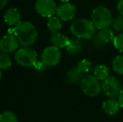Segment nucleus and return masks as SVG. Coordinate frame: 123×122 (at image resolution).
<instances>
[{
	"label": "nucleus",
	"instance_id": "nucleus-1",
	"mask_svg": "<svg viewBox=\"0 0 123 122\" xmlns=\"http://www.w3.org/2000/svg\"><path fill=\"white\" fill-rule=\"evenodd\" d=\"M14 35L18 43L24 47H30L35 43L38 37V31L30 22H20L14 28Z\"/></svg>",
	"mask_w": 123,
	"mask_h": 122
},
{
	"label": "nucleus",
	"instance_id": "nucleus-2",
	"mask_svg": "<svg viewBox=\"0 0 123 122\" xmlns=\"http://www.w3.org/2000/svg\"><path fill=\"white\" fill-rule=\"evenodd\" d=\"M70 33L78 39H91L95 35L96 27L87 18H78L70 24Z\"/></svg>",
	"mask_w": 123,
	"mask_h": 122
},
{
	"label": "nucleus",
	"instance_id": "nucleus-3",
	"mask_svg": "<svg viewBox=\"0 0 123 122\" xmlns=\"http://www.w3.org/2000/svg\"><path fill=\"white\" fill-rule=\"evenodd\" d=\"M91 21L96 29L109 28L113 21L111 12L105 7L99 6L91 13Z\"/></svg>",
	"mask_w": 123,
	"mask_h": 122
},
{
	"label": "nucleus",
	"instance_id": "nucleus-4",
	"mask_svg": "<svg viewBox=\"0 0 123 122\" xmlns=\"http://www.w3.org/2000/svg\"><path fill=\"white\" fill-rule=\"evenodd\" d=\"M93 75H86L80 82L81 91L89 97H96L102 90L101 84Z\"/></svg>",
	"mask_w": 123,
	"mask_h": 122
},
{
	"label": "nucleus",
	"instance_id": "nucleus-5",
	"mask_svg": "<svg viewBox=\"0 0 123 122\" xmlns=\"http://www.w3.org/2000/svg\"><path fill=\"white\" fill-rule=\"evenodd\" d=\"M16 63L25 67H31L37 63V53L29 47H24L17 49L14 54Z\"/></svg>",
	"mask_w": 123,
	"mask_h": 122
},
{
	"label": "nucleus",
	"instance_id": "nucleus-6",
	"mask_svg": "<svg viewBox=\"0 0 123 122\" xmlns=\"http://www.w3.org/2000/svg\"><path fill=\"white\" fill-rule=\"evenodd\" d=\"M102 91L109 98H118L122 91V85L120 80L114 76H109L101 82Z\"/></svg>",
	"mask_w": 123,
	"mask_h": 122
},
{
	"label": "nucleus",
	"instance_id": "nucleus-7",
	"mask_svg": "<svg viewBox=\"0 0 123 122\" xmlns=\"http://www.w3.org/2000/svg\"><path fill=\"white\" fill-rule=\"evenodd\" d=\"M61 59L60 49L55 46H49L43 50L41 54V61L45 66L53 67L57 65Z\"/></svg>",
	"mask_w": 123,
	"mask_h": 122
},
{
	"label": "nucleus",
	"instance_id": "nucleus-8",
	"mask_svg": "<svg viewBox=\"0 0 123 122\" xmlns=\"http://www.w3.org/2000/svg\"><path fill=\"white\" fill-rule=\"evenodd\" d=\"M35 9L39 15L44 18H51L56 13L57 7L54 0H37Z\"/></svg>",
	"mask_w": 123,
	"mask_h": 122
},
{
	"label": "nucleus",
	"instance_id": "nucleus-9",
	"mask_svg": "<svg viewBox=\"0 0 123 122\" xmlns=\"http://www.w3.org/2000/svg\"><path fill=\"white\" fill-rule=\"evenodd\" d=\"M18 40L13 34L5 35L0 39V50L5 54L14 52L18 47Z\"/></svg>",
	"mask_w": 123,
	"mask_h": 122
},
{
	"label": "nucleus",
	"instance_id": "nucleus-10",
	"mask_svg": "<svg viewBox=\"0 0 123 122\" xmlns=\"http://www.w3.org/2000/svg\"><path fill=\"white\" fill-rule=\"evenodd\" d=\"M76 13V8L70 3H64L57 8V17L61 21H69L73 19Z\"/></svg>",
	"mask_w": 123,
	"mask_h": 122
},
{
	"label": "nucleus",
	"instance_id": "nucleus-11",
	"mask_svg": "<svg viewBox=\"0 0 123 122\" xmlns=\"http://www.w3.org/2000/svg\"><path fill=\"white\" fill-rule=\"evenodd\" d=\"M4 21L8 25L11 26H16L17 24L20 23L21 19V15L18 10L15 8H10L6 10L4 13Z\"/></svg>",
	"mask_w": 123,
	"mask_h": 122
},
{
	"label": "nucleus",
	"instance_id": "nucleus-12",
	"mask_svg": "<svg viewBox=\"0 0 123 122\" xmlns=\"http://www.w3.org/2000/svg\"><path fill=\"white\" fill-rule=\"evenodd\" d=\"M120 104H119L118 99H116L114 98H109L108 99L104 101L102 104V109L106 113L107 115L110 116H114L119 111V108H120Z\"/></svg>",
	"mask_w": 123,
	"mask_h": 122
},
{
	"label": "nucleus",
	"instance_id": "nucleus-13",
	"mask_svg": "<svg viewBox=\"0 0 123 122\" xmlns=\"http://www.w3.org/2000/svg\"><path fill=\"white\" fill-rule=\"evenodd\" d=\"M69 40H70V39H68L65 35L59 32L52 34L49 38V41L52 45L59 48V49L66 47L69 43Z\"/></svg>",
	"mask_w": 123,
	"mask_h": 122
},
{
	"label": "nucleus",
	"instance_id": "nucleus-14",
	"mask_svg": "<svg viewBox=\"0 0 123 122\" xmlns=\"http://www.w3.org/2000/svg\"><path fill=\"white\" fill-rule=\"evenodd\" d=\"M66 51L70 54H78L81 53L84 49V44L81 42L80 39H70L67 46L65 47Z\"/></svg>",
	"mask_w": 123,
	"mask_h": 122
},
{
	"label": "nucleus",
	"instance_id": "nucleus-15",
	"mask_svg": "<svg viewBox=\"0 0 123 122\" xmlns=\"http://www.w3.org/2000/svg\"><path fill=\"white\" fill-rule=\"evenodd\" d=\"M85 76L83 73H81L79 70L75 67L70 69L66 74V80L70 84H76L80 82L82 78Z\"/></svg>",
	"mask_w": 123,
	"mask_h": 122
},
{
	"label": "nucleus",
	"instance_id": "nucleus-16",
	"mask_svg": "<svg viewBox=\"0 0 123 122\" xmlns=\"http://www.w3.org/2000/svg\"><path fill=\"white\" fill-rule=\"evenodd\" d=\"M109 74H110L109 68L105 64H99L93 70V75L100 81H103L107 77H109Z\"/></svg>",
	"mask_w": 123,
	"mask_h": 122
},
{
	"label": "nucleus",
	"instance_id": "nucleus-17",
	"mask_svg": "<svg viewBox=\"0 0 123 122\" xmlns=\"http://www.w3.org/2000/svg\"><path fill=\"white\" fill-rule=\"evenodd\" d=\"M97 36V38L101 41L102 43H104L105 44H106L107 43L113 42L114 40V34L111 29H109V28L107 29H103L99 30V32L96 34Z\"/></svg>",
	"mask_w": 123,
	"mask_h": 122
},
{
	"label": "nucleus",
	"instance_id": "nucleus-18",
	"mask_svg": "<svg viewBox=\"0 0 123 122\" xmlns=\"http://www.w3.org/2000/svg\"><path fill=\"white\" fill-rule=\"evenodd\" d=\"M47 27L52 34L54 33H58L62 28V23L61 20L58 17H51L49 18V21L47 23Z\"/></svg>",
	"mask_w": 123,
	"mask_h": 122
},
{
	"label": "nucleus",
	"instance_id": "nucleus-19",
	"mask_svg": "<svg viewBox=\"0 0 123 122\" xmlns=\"http://www.w3.org/2000/svg\"><path fill=\"white\" fill-rule=\"evenodd\" d=\"M112 69L116 73L123 75V55H118L112 61Z\"/></svg>",
	"mask_w": 123,
	"mask_h": 122
},
{
	"label": "nucleus",
	"instance_id": "nucleus-20",
	"mask_svg": "<svg viewBox=\"0 0 123 122\" xmlns=\"http://www.w3.org/2000/svg\"><path fill=\"white\" fill-rule=\"evenodd\" d=\"M0 122H18V120L13 111L5 110L0 115Z\"/></svg>",
	"mask_w": 123,
	"mask_h": 122
},
{
	"label": "nucleus",
	"instance_id": "nucleus-21",
	"mask_svg": "<svg viewBox=\"0 0 123 122\" xmlns=\"http://www.w3.org/2000/svg\"><path fill=\"white\" fill-rule=\"evenodd\" d=\"M12 66V59L8 54H0V69L1 70H8Z\"/></svg>",
	"mask_w": 123,
	"mask_h": 122
},
{
	"label": "nucleus",
	"instance_id": "nucleus-22",
	"mask_svg": "<svg viewBox=\"0 0 123 122\" xmlns=\"http://www.w3.org/2000/svg\"><path fill=\"white\" fill-rule=\"evenodd\" d=\"M91 67V62L86 59H82V60L79 61L77 64H76V68H77L81 73L84 74V75H86V74H87L88 72H89Z\"/></svg>",
	"mask_w": 123,
	"mask_h": 122
},
{
	"label": "nucleus",
	"instance_id": "nucleus-23",
	"mask_svg": "<svg viewBox=\"0 0 123 122\" xmlns=\"http://www.w3.org/2000/svg\"><path fill=\"white\" fill-rule=\"evenodd\" d=\"M111 27L116 32H123V15H119L113 18Z\"/></svg>",
	"mask_w": 123,
	"mask_h": 122
},
{
	"label": "nucleus",
	"instance_id": "nucleus-24",
	"mask_svg": "<svg viewBox=\"0 0 123 122\" xmlns=\"http://www.w3.org/2000/svg\"><path fill=\"white\" fill-rule=\"evenodd\" d=\"M113 44L117 49L123 53V34H119L115 36L113 40Z\"/></svg>",
	"mask_w": 123,
	"mask_h": 122
},
{
	"label": "nucleus",
	"instance_id": "nucleus-25",
	"mask_svg": "<svg viewBox=\"0 0 123 122\" xmlns=\"http://www.w3.org/2000/svg\"><path fill=\"white\" fill-rule=\"evenodd\" d=\"M91 44L93 45V47L96 48V49H103L104 46H105V44H104V43H102L101 41L98 39L96 35H94L92 38H91Z\"/></svg>",
	"mask_w": 123,
	"mask_h": 122
},
{
	"label": "nucleus",
	"instance_id": "nucleus-26",
	"mask_svg": "<svg viewBox=\"0 0 123 122\" xmlns=\"http://www.w3.org/2000/svg\"><path fill=\"white\" fill-rule=\"evenodd\" d=\"M117 9L121 15H123V0H119L117 4Z\"/></svg>",
	"mask_w": 123,
	"mask_h": 122
},
{
	"label": "nucleus",
	"instance_id": "nucleus-27",
	"mask_svg": "<svg viewBox=\"0 0 123 122\" xmlns=\"http://www.w3.org/2000/svg\"><path fill=\"white\" fill-rule=\"evenodd\" d=\"M118 101H119V104H120V106L123 109V89L118 96Z\"/></svg>",
	"mask_w": 123,
	"mask_h": 122
},
{
	"label": "nucleus",
	"instance_id": "nucleus-28",
	"mask_svg": "<svg viewBox=\"0 0 123 122\" xmlns=\"http://www.w3.org/2000/svg\"><path fill=\"white\" fill-rule=\"evenodd\" d=\"M8 0H0V9H2V8H3L6 6L7 3H8Z\"/></svg>",
	"mask_w": 123,
	"mask_h": 122
},
{
	"label": "nucleus",
	"instance_id": "nucleus-29",
	"mask_svg": "<svg viewBox=\"0 0 123 122\" xmlns=\"http://www.w3.org/2000/svg\"><path fill=\"white\" fill-rule=\"evenodd\" d=\"M2 77H3V73L1 71V69H0V80H2Z\"/></svg>",
	"mask_w": 123,
	"mask_h": 122
},
{
	"label": "nucleus",
	"instance_id": "nucleus-30",
	"mask_svg": "<svg viewBox=\"0 0 123 122\" xmlns=\"http://www.w3.org/2000/svg\"><path fill=\"white\" fill-rule=\"evenodd\" d=\"M60 1L64 2V3H69V1H70V0H60Z\"/></svg>",
	"mask_w": 123,
	"mask_h": 122
}]
</instances>
